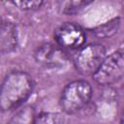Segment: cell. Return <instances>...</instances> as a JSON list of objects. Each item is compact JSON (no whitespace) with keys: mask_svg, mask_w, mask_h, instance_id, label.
Returning <instances> with one entry per match:
<instances>
[{"mask_svg":"<svg viewBox=\"0 0 124 124\" xmlns=\"http://www.w3.org/2000/svg\"><path fill=\"white\" fill-rule=\"evenodd\" d=\"M33 78L23 71H12L3 79L0 91V108L8 111L21 106L32 94Z\"/></svg>","mask_w":124,"mask_h":124,"instance_id":"obj_1","label":"cell"},{"mask_svg":"<svg viewBox=\"0 0 124 124\" xmlns=\"http://www.w3.org/2000/svg\"><path fill=\"white\" fill-rule=\"evenodd\" d=\"M92 97V87L84 79H77L69 82L63 88L60 95V107L67 114H73L87 106Z\"/></svg>","mask_w":124,"mask_h":124,"instance_id":"obj_2","label":"cell"},{"mask_svg":"<svg viewBox=\"0 0 124 124\" xmlns=\"http://www.w3.org/2000/svg\"><path fill=\"white\" fill-rule=\"evenodd\" d=\"M106 48L101 44H90L78 48L74 57L76 70L82 76H93L106 58Z\"/></svg>","mask_w":124,"mask_h":124,"instance_id":"obj_3","label":"cell"},{"mask_svg":"<svg viewBox=\"0 0 124 124\" xmlns=\"http://www.w3.org/2000/svg\"><path fill=\"white\" fill-rule=\"evenodd\" d=\"M92 77L95 82L102 86L111 85L119 81L124 77V51L116 50L106 56Z\"/></svg>","mask_w":124,"mask_h":124,"instance_id":"obj_4","label":"cell"},{"mask_svg":"<svg viewBox=\"0 0 124 124\" xmlns=\"http://www.w3.org/2000/svg\"><path fill=\"white\" fill-rule=\"evenodd\" d=\"M55 43L64 49H78L84 46L86 35L84 30L73 22L59 25L53 34Z\"/></svg>","mask_w":124,"mask_h":124,"instance_id":"obj_5","label":"cell"},{"mask_svg":"<svg viewBox=\"0 0 124 124\" xmlns=\"http://www.w3.org/2000/svg\"><path fill=\"white\" fill-rule=\"evenodd\" d=\"M34 58L38 64L46 68H61L67 62V55L64 48L57 44H43L39 46L35 52Z\"/></svg>","mask_w":124,"mask_h":124,"instance_id":"obj_6","label":"cell"},{"mask_svg":"<svg viewBox=\"0 0 124 124\" xmlns=\"http://www.w3.org/2000/svg\"><path fill=\"white\" fill-rule=\"evenodd\" d=\"M16 26L9 20H3L0 29V50L2 54L13 52L17 46Z\"/></svg>","mask_w":124,"mask_h":124,"instance_id":"obj_7","label":"cell"},{"mask_svg":"<svg viewBox=\"0 0 124 124\" xmlns=\"http://www.w3.org/2000/svg\"><path fill=\"white\" fill-rule=\"evenodd\" d=\"M93 1L94 0H58L57 9L63 15L72 16L83 10Z\"/></svg>","mask_w":124,"mask_h":124,"instance_id":"obj_8","label":"cell"},{"mask_svg":"<svg viewBox=\"0 0 124 124\" xmlns=\"http://www.w3.org/2000/svg\"><path fill=\"white\" fill-rule=\"evenodd\" d=\"M119 27V18L112 19L108 22H106L105 24L97 27L94 30V33L101 38H107L113 35Z\"/></svg>","mask_w":124,"mask_h":124,"instance_id":"obj_9","label":"cell"},{"mask_svg":"<svg viewBox=\"0 0 124 124\" xmlns=\"http://www.w3.org/2000/svg\"><path fill=\"white\" fill-rule=\"evenodd\" d=\"M36 115L34 114V110L32 108H24L19 110L15 116H13L11 122L12 123H29L35 122Z\"/></svg>","mask_w":124,"mask_h":124,"instance_id":"obj_10","label":"cell"},{"mask_svg":"<svg viewBox=\"0 0 124 124\" xmlns=\"http://www.w3.org/2000/svg\"><path fill=\"white\" fill-rule=\"evenodd\" d=\"M8 1L12 3L15 7L23 11L37 10L44 3V0H8Z\"/></svg>","mask_w":124,"mask_h":124,"instance_id":"obj_11","label":"cell"},{"mask_svg":"<svg viewBox=\"0 0 124 124\" xmlns=\"http://www.w3.org/2000/svg\"><path fill=\"white\" fill-rule=\"evenodd\" d=\"M64 116L58 113H41L36 115L35 123H62L64 122Z\"/></svg>","mask_w":124,"mask_h":124,"instance_id":"obj_12","label":"cell"}]
</instances>
